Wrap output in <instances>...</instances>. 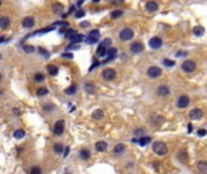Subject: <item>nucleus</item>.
<instances>
[{
  "mask_svg": "<svg viewBox=\"0 0 207 174\" xmlns=\"http://www.w3.org/2000/svg\"><path fill=\"white\" fill-rule=\"evenodd\" d=\"M153 151L159 156H165L168 151V148L164 142H155L153 144Z\"/></svg>",
  "mask_w": 207,
  "mask_h": 174,
  "instance_id": "f257e3e1",
  "label": "nucleus"
},
{
  "mask_svg": "<svg viewBox=\"0 0 207 174\" xmlns=\"http://www.w3.org/2000/svg\"><path fill=\"white\" fill-rule=\"evenodd\" d=\"M195 69H196V63L191 61V59H187V61L182 63V70L184 73H193Z\"/></svg>",
  "mask_w": 207,
  "mask_h": 174,
  "instance_id": "f03ea898",
  "label": "nucleus"
},
{
  "mask_svg": "<svg viewBox=\"0 0 207 174\" xmlns=\"http://www.w3.org/2000/svg\"><path fill=\"white\" fill-rule=\"evenodd\" d=\"M147 74L150 79H157V77L161 76L162 71H161V68H159V66H156V65H153V66H149Z\"/></svg>",
  "mask_w": 207,
  "mask_h": 174,
  "instance_id": "7ed1b4c3",
  "label": "nucleus"
},
{
  "mask_svg": "<svg viewBox=\"0 0 207 174\" xmlns=\"http://www.w3.org/2000/svg\"><path fill=\"white\" fill-rule=\"evenodd\" d=\"M133 35H135V33L132 29H130V28H125V29H122L120 32V40L121 41H128V40L131 39H133Z\"/></svg>",
  "mask_w": 207,
  "mask_h": 174,
  "instance_id": "20e7f679",
  "label": "nucleus"
},
{
  "mask_svg": "<svg viewBox=\"0 0 207 174\" xmlns=\"http://www.w3.org/2000/svg\"><path fill=\"white\" fill-rule=\"evenodd\" d=\"M63 132H64V121L63 120H58L53 126V133L59 137V136L63 134Z\"/></svg>",
  "mask_w": 207,
  "mask_h": 174,
  "instance_id": "39448f33",
  "label": "nucleus"
},
{
  "mask_svg": "<svg viewBox=\"0 0 207 174\" xmlns=\"http://www.w3.org/2000/svg\"><path fill=\"white\" fill-rule=\"evenodd\" d=\"M189 103H190V98L188 97V96H185V95H183V96H181L178 98V100H177V106L179 109H184V108H187V106L189 105Z\"/></svg>",
  "mask_w": 207,
  "mask_h": 174,
  "instance_id": "423d86ee",
  "label": "nucleus"
},
{
  "mask_svg": "<svg viewBox=\"0 0 207 174\" xmlns=\"http://www.w3.org/2000/svg\"><path fill=\"white\" fill-rule=\"evenodd\" d=\"M102 76H103V79H104V80H107V81H112V80H114L116 77V73H115L114 69L108 68V69L103 70Z\"/></svg>",
  "mask_w": 207,
  "mask_h": 174,
  "instance_id": "0eeeda50",
  "label": "nucleus"
},
{
  "mask_svg": "<svg viewBox=\"0 0 207 174\" xmlns=\"http://www.w3.org/2000/svg\"><path fill=\"white\" fill-rule=\"evenodd\" d=\"M149 46L153 50H157V49H160L161 46H162V40L160 38H157V36H154V38H151L149 40Z\"/></svg>",
  "mask_w": 207,
  "mask_h": 174,
  "instance_id": "6e6552de",
  "label": "nucleus"
},
{
  "mask_svg": "<svg viewBox=\"0 0 207 174\" xmlns=\"http://www.w3.org/2000/svg\"><path fill=\"white\" fill-rule=\"evenodd\" d=\"M189 116L191 120H194V121H196V120H200L202 116H204V112L201 109H199V108H194L193 110H190L189 112Z\"/></svg>",
  "mask_w": 207,
  "mask_h": 174,
  "instance_id": "1a4fd4ad",
  "label": "nucleus"
},
{
  "mask_svg": "<svg viewBox=\"0 0 207 174\" xmlns=\"http://www.w3.org/2000/svg\"><path fill=\"white\" fill-rule=\"evenodd\" d=\"M157 95L160 96V97H167L170 95V88L167 86H165V85H161V86H159L157 87Z\"/></svg>",
  "mask_w": 207,
  "mask_h": 174,
  "instance_id": "9d476101",
  "label": "nucleus"
},
{
  "mask_svg": "<svg viewBox=\"0 0 207 174\" xmlns=\"http://www.w3.org/2000/svg\"><path fill=\"white\" fill-rule=\"evenodd\" d=\"M125 150H126V146H125V144H122V143L116 144L114 146V149H113L114 153H115V155H118V156H121L122 153L125 152Z\"/></svg>",
  "mask_w": 207,
  "mask_h": 174,
  "instance_id": "9b49d317",
  "label": "nucleus"
},
{
  "mask_svg": "<svg viewBox=\"0 0 207 174\" xmlns=\"http://www.w3.org/2000/svg\"><path fill=\"white\" fill-rule=\"evenodd\" d=\"M34 24H35V21H34L33 17H26L23 19V22H22V25L24 27V28H27V29H29V28H32V27H34Z\"/></svg>",
  "mask_w": 207,
  "mask_h": 174,
  "instance_id": "f8f14e48",
  "label": "nucleus"
},
{
  "mask_svg": "<svg viewBox=\"0 0 207 174\" xmlns=\"http://www.w3.org/2000/svg\"><path fill=\"white\" fill-rule=\"evenodd\" d=\"M95 148L98 152H103V151H106L108 149V144L106 142H103V140H101V142H97L95 144Z\"/></svg>",
  "mask_w": 207,
  "mask_h": 174,
  "instance_id": "ddd939ff",
  "label": "nucleus"
},
{
  "mask_svg": "<svg viewBox=\"0 0 207 174\" xmlns=\"http://www.w3.org/2000/svg\"><path fill=\"white\" fill-rule=\"evenodd\" d=\"M144 49V46L142 42H133L132 46H131V51H132L133 53H141Z\"/></svg>",
  "mask_w": 207,
  "mask_h": 174,
  "instance_id": "4468645a",
  "label": "nucleus"
},
{
  "mask_svg": "<svg viewBox=\"0 0 207 174\" xmlns=\"http://www.w3.org/2000/svg\"><path fill=\"white\" fill-rule=\"evenodd\" d=\"M146 9L149 11V12H155V11H157L159 10V5L155 3V1H148L147 3V5H146Z\"/></svg>",
  "mask_w": 207,
  "mask_h": 174,
  "instance_id": "2eb2a0df",
  "label": "nucleus"
},
{
  "mask_svg": "<svg viewBox=\"0 0 207 174\" xmlns=\"http://www.w3.org/2000/svg\"><path fill=\"white\" fill-rule=\"evenodd\" d=\"M64 10V6L62 5L61 3H55L52 4V11L55 13H62V11Z\"/></svg>",
  "mask_w": 207,
  "mask_h": 174,
  "instance_id": "dca6fc26",
  "label": "nucleus"
},
{
  "mask_svg": "<svg viewBox=\"0 0 207 174\" xmlns=\"http://www.w3.org/2000/svg\"><path fill=\"white\" fill-rule=\"evenodd\" d=\"M197 169L201 172V173H206V172H207V161H205V160L199 161V163H197Z\"/></svg>",
  "mask_w": 207,
  "mask_h": 174,
  "instance_id": "f3484780",
  "label": "nucleus"
},
{
  "mask_svg": "<svg viewBox=\"0 0 207 174\" xmlns=\"http://www.w3.org/2000/svg\"><path fill=\"white\" fill-rule=\"evenodd\" d=\"M9 25H10V19L8 17H1L0 18V28H1L3 30H5Z\"/></svg>",
  "mask_w": 207,
  "mask_h": 174,
  "instance_id": "a211bd4d",
  "label": "nucleus"
},
{
  "mask_svg": "<svg viewBox=\"0 0 207 174\" xmlns=\"http://www.w3.org/2000/svg\"><path fill=\"white\" fill-rule=\"evenodd\" d=\"M79 156L81 160H84V161H86V160L90 158V156H91V153H90V151L87 149H81L80 152H79Z\"/></svg>",
  "mask_w": 207,
  "mask_h": 174,
  "instance_id": "6ab92c4d",
  "label": "nucleus"
},
{
  "mask_svg": "<svg viewBox=\"0 0 207 174\" xmlns=\"http://www.w3.org/2000/svg\"><path fill=\"white\" fill-rule=\"evenodd\" d=\"M107 51H108V49L106 47V46L102 45V44H99L98 49H97V55H98L99 57H104V56H107Z\"/></svg>",
  "mask_w": 207,
  "mask_h": 174,
  "instance_id": "aec40b11",
  "label": "nucleus"
},
{
  "mask_svg": "<svg viewBox=\"0 0 207 174\" xmlns=\"http://www.w3.org/2000/svg\"><path fill=\"white\" fill-rule=\"evenodd\" d=\"M116 55H118V50L114 49V47H109L108 51H107V57L109 59H114L116 57Z\"/></svg>",
  "mask_w": 207,
  "mask_h": 174,
  "instance_id": "412c9836",
  "label": "nucleus"
},
{
  "mask_svg": "<svg viewBox=\"0 0 207 174\" xmlns=\"http://www.w3.org/2000/svg\"><path fill=\"white\" fill-rule=\"evenodd\" d=\"M103 116H104V112H103V110H101V109H97L92 112V117L95 120H102Z\"/></svg>",
  "mask_w": 207,
  "mask_h": 174,
  "instance_id": "4be33fe9",
  "label": "nucleus"
},
{
  "mask_svg": "<svg viewBox=\"0 0 207 174\" xmlns=\"http://www.w3.org/2000/svg\"><path fill=\"white\" fill-rule=\"evenodd\" d=\"M47 71H49V74H50V75L55 76V75H57V74H58V68H57L56 65L51 64V65L47 66Z\"/></svg>",
  "mask_w": 207,
  "mask_h": 174,
  "instance_id": "5701e85b",
  "label": "nucleus"
},
{
  "mask_svg": "<svg viewBox=\"0 0 207 174\" xmlns=\"http://www.w3.org/2000/svg\"><path fill=\"white\" fill-rule=\"evenodd\" d=\"M78 35V32L75 30V29H69L67 33H66V39L68 40H72L74 36H77Z\"/></svg>",
  "mask_w": 207,
  "mask_h": 174,
  "instance_id": "b1692460",
  "label": "nucleus"
},
{
  "mask_svg": "<svg viewBox=\"0 0 207 174\" xmlns=\"http://www.w3.org/2000/svg\"><path fill=\"white\" fill-rule=\"evenodd\" d=\"M193 33H194V35H196V36H201V35H204L205 29H204V27H195V28L193 29Z\"/></svg>",
  "mask_w": 207,
  "mask_h": 174,
  "instance_id": "393cba45",
  "label": "nucleus"
},
{
  "mask_svg": "<svg viewBox=\"0 0 207 174\" xmlns=\"http://www.w3.org/2000/svg\"><path fill=\"white\" fill-rule=\"evenodd\" d=\"M53 151H55V153L59 155V153H62V151H63V145L59 144V143L53 144Z\"/></svg>",
  "mask_w": 207,
  "mask_h": 174,
  "instance_id": "a878e982",
  "label": "nucleus"
},
{
  "mask_svg": "<svg viewBox=\"0 0 207 174\" xmlns=\"http://www.w3.org/2000/svg\"><path fill=\"white\" fill-rule=\"evenodd\" d=\"M24 136H26V132L23 129H17V131H15V133H13V137H15L16 139H22Z\"/></svg>",
  "mask_w": 207,
  "mask_h": 174,
  "instance_id": "bb28decb",
  "label": "nucleus"
},
{
  "mask_svg": "<svg viewBox=\"0 0 207 174\" xmlns=\"http://www.w3.org/2000/svg\"><path fill=\"white\" fill-rule=\"evenodd\" d=\"M150 142H151V139H150L149 137L144 136V137H142V138L139 139V145H141V146H146V145H148Z\"/></svg>",
  "mask_w": 207,
  "mask_h": 174,
  "instance_id": "cd10ccee",
  "label": "nucleus"
},
{
  "mask_svg": "<svg viewBox=\"0 0 207 174\" xmlns=\"http://www.w3.org/2000/svg\"><path fill=\"white\" fill-rule=\"evenodd\" d=\"M47 93H49V90H47L46 87H40V88L38 90V92H37V95L39 97H43V96H46Z\"/></svg>",
  "mask_w": 207,
  "mask_h": 174,
  "instance_id": "c85d7f7f",
  "label": "nucleus"
},
{
  "mask_svg": "<svg viewBox=\"0 0 207 174\" xmlns=\"http://www.w3.org/2000/svg\"><path fill=\"white\" fill-rule=\"evenodd\" d=\"M75 91H77V86H75V85H72L70 87H68V88L64 91V93H66V95H74Z\"/></svg>",
  "mask_w": 207,
  "mask_h": 174,
  "instance_id": "c756f323",
  "label": "nucleus"
},
{
  "mask_svg": "<svg viewBox=\"0 0 207 174\" xmlns=\"http://www.w3.org/2000/svg\"><path fill=\"white\" fill-rule=\"evenodd\" d=\"M99 35H101V33H99L98 29H93V30H91V32L88 33V36H92V38H95V39H98Z\"/></svg>",
  "mask_w": 207,
  "mask_h": 174,
  "instance_id": "7c9ffc66",
  "label": "nucleus"
},
{
  "mask_svg": "<svg viewBox=\"0 0 207 174\" xmlns=\"http://www.w3.org/2000/svg\"><path fill=\"white\" fill-rule=\"evenodd\" d=\"M82 39H84V35H81V34H78L77 36H74L70 41H72V44L74 45V44H77V42H80V41H82Z\"/></svg>",
  "mask_w": 207,
  "mask_h": 174,
  "instance_id": "2f4dec72",
  "label": "nucleus"
},
{
  "mask_svg": "<svg viewBox=\"0 0 207 174\" xmlns=\"http://www.w3.org/2000/svg\"><path fill=\"white\" fill-rule=\"evenodd\" d=\"M44 79H45V76H44V74H41V73H38V74L34 75V80H35L37 82L44 81Z\"/></svg>",
  "mask_w": 207,
  "mask_h": 174,
  "instance_id": "473e14b6",
  "label": "nucleus"
},
{
  "mask_svg": "<svg viewBox=\"0 0 207 174\" xmlns=\"http://www.w3.org/2000/svg\"><path fill=\"white\" fill-rule=\"evenodd\" d=\"M85 90L87 93H93L95 92V86L92 84H86L85 85Z\"/></svg>",
  "mask_w": 207,
  "mask_h": 174,
  "instance_id": "72a5a7b5",
  "label": "nucleus"
},
{
  "mask_svg": "<svg viewBox=\"0 0 207 174\" xmlns=\"http://www.w3.org/2000/svg\"><path fill=\"white\" fill-rule=\"evenodd\" d=\"M110 16H112V18H118V17L122 16V11L121 10H115L110 13Z\"/></svg>",
  "mask_w": 207,
  "mask_h": 174,
  "instance_id": "f704fd0d",
  "label": "nucleus"
},
{
  "mask_svg": "<svg viewBox=\"0 0 207 174\" xmlns=\"http://www.w3.org/2000/svg\"><path fill=\"white\" fill-rule=\"evenodd\" d=\"M23 50H24V52H27V53H32V52L35 51V49H34L33 46H30V45H26V46H23Z\"/></svg>",
  "mask_w": 207,
  "mask_h": 174,
  "instance_id": "c9c22d12",
  "label": "nucleus"
},
{
  "mask_svg": "<svg viewBox=\"0 0 207 174\" xmlns=\"http://www.w3.org/2000/svg\"><path fill=\"white\" fill-rule=\"evenodd\" d=\"M97 40H98V39H95V38H92V36H87V39H86V44H88V45L96 44V42H97Z\"/></svg>",
  "mask_w": 207,
  "mask_h": 174,
  "instance_id": "e433bc0d",
  "label": "nucleus"
},
{
  "mask_svg": "<svg viewBox=\"0 0 207 174\" xmlns=\"http://www.w3.org/2000/svg\"><path fill=\"white\" fill-rule=\"evenodd\" d=\"M29 174H41V168H39V167H33Z\"/></svg>",
  "mask_w": 207,
  "mask_h": 174,
  "instance_id": "4c0bfd02",
  "label": "nucleus"
},
{
  "mask_svg": "<svg viewBox=\"0 0 207 174\" xmlns=\"http://www.w3.org/2000/svg\"><path fill=\"white\" fill-rule=\"evenodd\" d=\"M135 136L136 137H139V138L144 137V131L143 129H136L135 131Z\"/></svg>",
  "mask_w": 207,
  "mask_h": 174,
  "instance_id": "58836bf2",
  "label": "nucleus"
},
{
  "mask_svg": "<svg viewBox=\"0 0 207 174\" xmlns=\"http://www.w3.org/2000/svg\"><path fill=\"white\" fill-rule=\"evenodd\" d=\"M164 64L166 65V66H168V68H171V66H173V65H175V62H173V61H170V59H165V61H164Z\"/></svg>",
  "mask_w": 207,
  "mask_h": 174,
  "instance_id": "ea45409f",
  "label": "nucleus"
},
{
  "mask_svg": "<svg viewBox=\"0 0 207 174\" xmlns=\"http://www.w3.org/2000/svg\"><path fill=\"white\" fill-rule=\"evenodd\" d=\"M84 16H85V12L81 11V10H78L77 12H75V17H77V18H81V17H84Z\"/></svg>",
  "mask_w": 207,
  "mask_h": 174,
  "instance_id": "a19ab883",
  "label": "nucleus"
},
{
  "mask_svg": "<svg viewBox=\"0 0 207 174\" xmlns=\"http://www.w3.org/2000/svg\"><path fill=\"white\" fill-rule=\"evenodd\" d=\"M55 25H59V27H62V28H67V27L69 25V23L68 22H57V23H55Z\"/></svg>",
  "mask_w": 207,
  "mask_h": 174,
  "instance_id": "79ce46f5",
  "label": "nucleus"
},
{
  "mask_svg": "<svg viewBox=\"0 0 207 174\" xmlns=\"http://www.w3.org/2000/svg\"><path fill=\"white\" fill-rule=\"evenodd\" d=\"M39 52L41 53V55H44L46 58H49V56H50V55H49V52H47V51H45L43 47H39Z\"/></svg>",
  "mask_w": 207,
  "mask_h": 174,
  "instance_id": "37998d69",
  "label": "nucleus"
},
{
  "mask_svg": "<svg viewBox=\"0 0 207 174\" xmlns=\"http://www.w3.org/2000/svg\"><path fill=\"white\" fill-rule=\"evenodd\" d=\"M101 44H102V45H104L106 47H108V46H110V45H112V40H110V39H106L104 41H102Z\"/></svg>",
  "mask_w": 207,
  "mask_h": 174,
  "instance_id": "c03bdc74",
  "label": "nucleus"
},
{
  "mask_svg": "<svg viewBox=\"0 0 207 174\" xmlns=\"http://www.w3.org/2000/svg\"><path fill=\"white\" fill-rule=\"evenodd\" d=\"M207 134V131L206 129H199L197 131V136L199 137H204V136H206Z\"/></svg>",
  "mask_w": 207,
  "mask_h": 174,
  "instance_id": "a18cd8bd",
  "label": "nucleus"
},
{
  "mask_svg": "<svg viewBox=\"0 0 207 174\" xmlns=\"http://www.w3.org/2000/svg\"><path fill=\"white\" fill-rule=\"evenodd\" d=\"M62 57L67 58V59H72V58H73V55H72V53H63V55H62Z\"/></svg>",
  "mask_w": 207,
  "mask_h": 174,
  "instance_id": "49530a36",
  "label": "nucleus"
},
{
  "mask_svg": "<svg viewBox=\"0 0 207 174\" xmlns=\"http://www.w3.org/2000/svg\"><path fill=\"white\" fill-rule=\"evenodd\" d=\"M69 150H70V149H69V146H67V148H66V150H64V155H63V157H67V156H68Z\"/></svg>",
  "mask_w": 207,
  "mask_h": 174,
  "instance_id": "de8ad7c7",
  "label": "nucleus"
},
{
  "mask_svg": "<svg viewBox=\"0 0 207 174\" xmlns=\"http://www.w3.org/2000/svg\"><path fill=\"white\" fill-rule=\"evenodd\" d=\"M80 25H81V27H88V25H90V22H81Z\"/></svg>",
  "mask_w": 207,
  "mask_h": 174,
  "instance_id": "09e8293b",
  "label": "nucleus"
},
{
  "mask_svg": "<svg viewBox=\"0 0 207 174\" xmlns=\"http://www.w3.org/2000/svg\"><path fill=\"white\" fill-rule=\"evenodd\" d=\"M75 11V6H70V9H69V12L68 13H73Z\"/></svg>",
  "mask_w": 207,
  "mask_h": 174,
  "instance_id": "8fccbe9b",
  "label": "nucleus"
},
{
  "mask_svg": "<svg viewBox=\"0 0 207 174\" xmlns=\"http://www.w3.org/2000/svg\"><path fill=\"white\" fill-rule=\"evenodd\" d=\"M13 111H15V114H16V115H19V114H21V110H18V109H15Z\"/></svg>",
  "mask_w": 207,
  "mask_h": 174,
  "instance_id": "3c124183",
  "label": "nucleus"
},
{
  "mask_svg": "<svg viewBox=\"0 0 207 174\" xmlns=\"http://www.w3.org/2000/svg\"><path fill=\"white\" fill-rule=\"evenodd\" d=\"M84 1H85V0H79V1H78V6H81Z\"/></svg>",
  "mask_w": 207,
  "mask_h": 174,
  "instance_id": "603ef678",
  "label": "nucleus"
},
{
  "mask_svg": "<svg viewBox=\"0 0 207 174\" xmlns=\"http://www.w3.org/2000/svg\"><path fill=\"white\" fill-rule=\"evenodd\" d=\"M122 3V0H115L114 1V4H121Z\"/></svg>",
  "mask_w": 207,
  "mask_h": 174,
  "instance_id": "864d4df0",
  "label": "nucleus"
},
{
  "mask_svg": "<svg viewBox=\"0 0 207 174\" xmlns=\"http://www.w3.org/2000/svg\"><path fill=\"white\" fill-rule=\"evenodd\" d=\"M92 1H93V3H98V1H99V0H92Z\"/></svg>",
  "mask_w": 207,
  "mask_h": 174,
  "instance_id": "5fc2aeb1",
  "label": "nucleus"
}]
</instances>
